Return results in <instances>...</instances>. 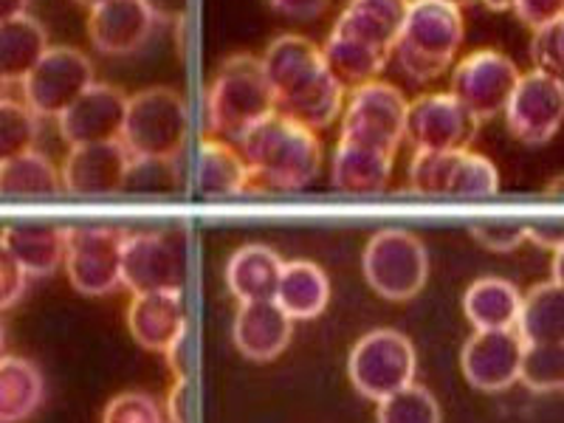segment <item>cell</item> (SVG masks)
<instances>
[{
  "label": "cell",
  "instance_id": "7c38bea8",
  "mask_svg": "<svg viewBox=\"0 0 564 423\" xmlns=\"http://www.w3.org/2000/svg\"><path fill=\"white\" fill-rule=\"evenodd\" d=\"M477 130H480V122L452 97L449 90L423 94V97L412 99L410 110H406L404 139L415 150H430V153L468 150Z\"/></svg>",
  "mask_w": 564,
  "mask_h": 423
},
{
  "label": "cell",
  "instance_id": "60d3db41",
  "mask_svg": "<svg viewBox=\"0 0 564 423\" xmlns=\"http://www.w3.org/2000/svg\"><path fill=\"white\" fill-rule=\"evenodd\" d=\"M468 231L488 251H513L528 240V224L522 220H480L468 226Z\"/></svg>",
  "mask_w": 564,
  "mask_h": 423
},
{
  "label": "cell",
  "instance_id": "603a6c76",
  "mask_svg": "<svg viewBox=\"0 0 564 423\" xmlns=\"http://www.w3.org/2000/svg\"><path fill=\"white\" fill-rule=\"evenodd\" d=\"M29 276H48L65 265V243H68V226L37 224V220H18L9 224L0 235Z\"/></svg>",
  "mask_w": 564,
  "mask_h": 423
},
{
  "label": "cell",
  "instance_id": "8d00e7d4",
  "mask_svg": "<svg viewBox=\"0 0 564 423\" xmlns=\"http://www.w3.org/2000/svg\"><path fill=\"white\" fill-rule=\"evenodd\" d=\"M520 381L533 392L564 390V341L525 345Z\"/></svg>",
  "mask_w": 564,
  "mask_h": 423
},
{
  "label": "cell",
  "instance_id": "484cf974",
  "mask_svg": "<svg viewBox=\"0 0 564 423\" xmlns=\"http://www.w3.org/2000/svg\"><path fill=\"white\" fill-rule=\"evenodd\" d=\"M522 294L502 276H480L463 294V314L475 330H508L517 327Z\"/></svg>",
  "mask_w": 564,
  "mask_h": 423
},
{
  "label": "cell",
  "instance_id": "f5cc1de1",
  "mask_svg": "<svg viewBox=\"0 0 564 423\" xmlns=\"http://www.w3.org/2000/svg\"><path fill=\"white\" fill-rule=\"evenodd\" d=\"M482 7L491 9V12H508V9H513V0H480Z\"/></svg>",
  "mask_w": 564,
  "mask_h": 423
},
{
  "label": "cell",
  "instance_id": "5b68a950",
  "mask_svg": "<svg viewBox=\"0 0 564 423\" xmlns=\"http://www.w3.org/2000/svg\"><path fill=\"white\" fill-rule=\"evenodd\" d=\"M417 352L406 334L395 327L367 330L347 356V379L352 390L367 401H384L392 392L415 381Z\"/></svg>",
  "mask_w": 564,
  "mask_h": 423
},
{
  "label": "cell",
  "instance_id": "74e56055",
  "mask_svg": "<svg viewBox=\"0 0 564 423\" xmlns=\"http://www.w3.org/2000/svg\"><path fill=\"white\" fill-rule=\"evenodd\" d=\"M460 153V150H457ZM457 153H430V150H415L410 161V186L415 195L423 198H446L449 195V181L455 173Z\"/></svg>",
  "mask_w": 564,
  "mask_h": 423
},
{
  "label": "cell",
  "instance_id": "7bdbcfd3",
  "mask_svg": "<svg viewBox=\"0 0 564 423\" xmlns=\"http://www.w3.org/2000/svg\"><path fill=\"white\" fill-rule=\"evenodd\" d=\"M513 12L528 29H542L564 18V0H513Z\"/></svg>",
  "mask_w": 564,
  "mask_h": 423
},
{
  "label": "cell",
  "instance_id": "ba28073f",
  "mask_svg": "<svg viewBox=\"0 0 564 423\" xmlns=\"http://www.w3.org/2000/svg\"><path fill=\"white\" fill-rule=\"evenodd\" d=\"M520 77L522 70L508 54L497 48H477L457 59L452 68L449 94L482 124L494 116L506 113Z\"/></svg>",
  "mask_w": 564,
  "mask_h": 423
},
{
  "label": "cell",
  "instance_id": "5bb4252c",
  "mask_svg": "<svg viewBox=\"0 0 564 423\" xmlns=\"http://www.w3.org/2000/svg\"><path fill=\"white\" fill-rule=\"evenodd\" d=\"M525 339L517 327L475 330L460 350V370L480 392H502L520 381Z\"/></svg>",
  "mask_w": 564,
  "mask_h": 423
},
{
  "label": "cell",
  "instance_id": "44dd1931",
  "mask_svg": "<svg viewBox=\"0 0 564 423\" xmlns=\"http://www.w3.org/2000/svg\"><path fill=\"white\" fill-rule=\"evenodd\" d=\"M395 167V153L361 141L339 139L330 164V184L347 195H376L387 189Z\"/></svg>",
  "mask_w": 564,
  "mask_h": 423
},
{
  "label": "cell",
  "instance_id": "30bf717a",
  "mask_svg": "<svg viewBox=\"0 0 564 423\" xmlns=\"http://www.w3.org/2000/svg\"><path fill=\"white\" fill-rule=\"evenodd\" d=\"M94 83L88 54L74 45H52L23 83V102L40 119H59Z\"/></svg>",
  "mask_w": 564,
  "mask_h": 423
},
{
  "label": "cell",
  "instance_id": "8992f818",
  "mask_svg": "<svg viewBox=\"0 0 564 423\" xmlns=\"http://www.w3.org/2000/svg\"><path fill=\"white\" fill-rule=\"evenodd\" d=\"M361 274L381 300L410 302L430 280V251L410 229H381L361 251Z\"/></svg>",
  "mask_w": 564,
  "mask_h": 423
},
{
  "label": "cell",
  "instance_id": "2e32d148",
  "mask_svg": "<svg viewBox=\"0 0 564 423\" xmlns=\"http://www.w3.org/2000/svg\"><path fill=\"white\" fill-rule=\"evenodd\" d=\"M130 97L122 88L108 83H94L77 102L57 119L59 135L70 148L119 141L124 130Z\"/></svg>",
  "mask_w": 564,
  "mask_h": 423
},
{
  "label": "cell",
  "instance_id": "ac0fdd59",
  "mask_svg": "<svg viewBox=\"0 0 564 423\" xmlns=\"http://www.w3.org/2000/svg\"><path fill=\"white\" fill-rule=\"evenodd\" d=\"M263 63L265 79H269L271 90H274L276 105L294 97L296 90H302L308 83H314L319 74H325L327 65L322 57V45L305 34H280L265 45V52L260 54Z\"/></svg>",
  "mask_w": 564,
  "mask_h": 423
},
{
  "label": "cell",
  "instance_id": "4316f807",
  "mask_svg": "<svg viewBox=\"0 0 564 423\" xmlns=\"http://www.w3.org/2000/svg\"><path fill=\"white\" fill-rule=\"evenodd\" d=\"M274 302L294 322H308L322 316L330 302V280L325 269L311 260H289L282 265Z\"/></svg>",
  "mask_w": 564,
  "mask_h": 423
},
{
  "label": "cell",
  "instance_id": "ee69618b",
  "mask_svg": "<svg viewBox=\"0 0 564 423\" xmlns=\"http://www.w3.org/2000/svg\"><path fill=\"white\" fill-rule=\"evenodd\" d=\"M164 415L167 423H189L193 421V384L189 379H175L164 401Z\"/></svg>",
  "mask_w": 564,
  "mask_h": 423
},
{
  "label": "cell",
  "instance_id": "7dc6e473",
  "mask_svg": "<svg viewBox=\"0 0 564 423\" xmlns=\"http://www.w3.org/2000/svg\"><path fill=\"white\" fill-rule=\"evenodd\" d=\"M164 359H167L175 379H189V376H193V361H189V327H186V334L164 352Z\"/></svg>",
  "mask_w": 564,
  "mask_h": 423
},
{
  "label": "cell",
  "instance_id": "f1b7e54d",
  "mask_svg": "<svg viewBox=\"0 0 564 423\" xmlns=\"http://www.w3.org/2000/svg\"><path fill=\"white\" fill-rule=\"evenodd\" d=\"M45 379L34 361L0 356V423H23L43 406Z\"/></svg>",
  "mask_w": 564,
  "mask_h": 423
},
{
  "label": "cell",
  "instance_id": "f35d334b",
  "mask_svg": "<svg viewBox=\"0 0 564 423\" xmlns=\"http://www.w3.org/2000/svg\"><path fill=\"white\" fill-rule=\"evenodd\" d=\"M102 423H167V415L153 395L128 390L113 395L105 404Z\"/></svg>",
  "mask_w": 564,
  "mask_h": 423
},
{
  "label": "cell",
  "instance_id": "ffe728a7",
  "mask_svg": "<svg viewBox=\"0 0 564 423\" xmlns=\"http://www.w3.org/2000/svg\"><path fill=\"white\" fill-rule=\"evenodd\" d=\"M186 308L181 291L139 294L128 305V330L150 352H164L186 334Z\"/></svg>",
  "mask_w": 564,
  "mask_h": 423
},
{
  "label": "cell",
  "instance_id": "d6a6232c",
  "mask_svg": "<svg viewBox=\"0 0 564 423\" xmlns=\"http://www.w3.org/2000/svg\"><path fill=\"white\" fill-rule=\"evenodd\" d=\"M59 193H65L63 173L37 150L0 164V198H54Z\"/></svg>",
  "mask_w": 564,
  "mask_h": 423
},
{
  "label": "cell",
  "instance_id": "b9f144b4",
  "mask_svg": "<svg viewBox=\"0 0 564 423\" xmlns=\"http://www.w3.org/2000/svg\"><path fill=\"white\" fill-rule=\"evenodd\" d=\"M29 289V271L20 265L18 257L0 240V311L14 308Z\"/></svg>",
  "mask_w": 564,
  "mask_h": 423
},
{
  "label": "cell",
  "instance_id": "c3c4849f",
  "mask_svg": "<svg viewBox=\"0 0 564 423\" xmlns=\"http://www.w3.org/2000/svg\"><path fill=\"white\" fill-rule=\"evenodd\" d=\"M148 9L153 12L155 23H184L186 12H189V0H144Z\"/></svg>",
  "mask_w": 564,
  "mask_h": 423
},
{
  "label": "cell",
  "instance_id": "11a10c76",
  "mask_svg": "<svg viewBox=\"0 0 564 423\" xmlns=\"http://www.w3.org/2000/svg\"><path fill=\"white\" fill-rule=\"evenodd\" d=\"M449 3H455V7H468V3H475V0H449Z\"/></svg>",
  "mask_w": 564,
  "mask_h": 423
},
{
  "label": "cell",
  "instance_id": "83f0119b",
  "mask_svg": "<svg viewBox=\"0 0 564 423\" xmlns=\"http://www.w3.org/2000/svg\"><path fill=\"white\" fill-rule=\"evenodd\" d=\"M48 48H52L48 32L37 18L20 14V18L3 20L0 23V79L7 85H23Z\"/></svg>",
  "mask_w": 564,
  "mask_h": 423
},
{
  "label": "cell",
  "instance_id": "e575fe53",
  "mask_svg": "<svg viewBox=\"0 0 564 423\" xmlns=\"http://www.w3.org/2000/svg\"><path fill=\"white\" fill-rule=\"evenodd\" d=\"M40 135V116L26 102H0V164L34 150Z\"/></svg>",
  "mask_w": 564,
  "mask_h": 423
},
{
  "label": "cell",
  "instance_id": "9c48e42d",
  "mask_svg": "<svg viewBox=\"0 0 564 423\" xmlns=\"http://www.w3.org/2000/svg\"><path fill=\"white\" fill-rule=\"evenodd\" d=\"M406 110H410V99L392 83L372 79V83L359 85L347 97L339 139L361 141V144L398 153V144L404 141Z\"/></svg>",
  "mask_w": 564,
  "mask_h": 423
},
{
  "label": "cell",
  "instance_id": "9f6ffc18",
  "mask_svg": "<svg viewBox=\"0 0 564 423\" xmlns=\"http://www.w3.org/2000/svg\"><path fill=\"white\" fill-rule=\"evenodd\" d=\"M3 341H7V336H3V325H0V356H3Z\"/></svg>",
  "mask_w": 564,
  "mask_h": 423
},
{
  "label": "cell",
  "instance_id": "836d02e7",
  "mask_svg": "<svg viewBox=\"0 0 564 423\" xmlns=\"http://www.w3.org/2000/svg\"><path fill=\"white\" fill-rule=\"evenodd\" d=\"M500 193V173L494 161L471 150L457 153L455 173L449 181V195L446 198H491Z\"/></svg>",
  "mask_w": 564,
  "mask_h": 423
},
{
  "label": "cell",
  "instance_id": "681fc988",
  "mask_svg": "<svg viewBox=\"0 0 564 423\" xmlns=\"http://www.w3.org/2000/svg\"><path fill=\"white\" fill-rule=\"evenodd\" d=\"M29 3L32 0H0V23L20 18V14H29Z\"/></svg>",
  "mask_w": 564,
  "mask_h": 423
},
{
  "label": "cell",
  "instance_id": "6da1fadb",
  "mask_svg": "<svg viewBox=\"0 0 564 423\" xmlns=\"http://www.w3.org/2000/svg\"><path fill=\"white\" fill-rule=\"evenodd\" d=\"M251 173V189L294 193L308 186L322 170L319 135L291 116L269 113L238 139Z\"/></svg>",
  "mask_w": 564,
  "mask_h": 423
},
{
  "label": "cell",
  "instance_id": "4fadbf2b",
  "mask_svg": "<svg viewBox=\"0 0 564 423\" xmlns=\"http://www.w3.org/2000/svg\"><path fill=\"white\" fill-rule=\"evenodd\" d=\"M139 167L128 148L119 141H102V144H79L65 155L63 186L68 195L77 198H105V195L122 193L128 178Z\"/></svg>",
  "mask_w": 564,
  "mask_h": 423
},
{
  "label": "cell",
  "instance_id": "f907efd6",
  "mask_svg": "<svg viewBox=\"0 0 564 423\" xmlns=\"http://www.w3.org/2000/svg\"><path fill=\"white\" fill-rule=\"evenodd\" d=\"M551 271H553V280H556L558 285H564V243L558 246L556 251H553V265H551Z\"/></svg>",
  "mask_w": 564,
  "mask_h": 423
},
{
  "label": "cell",
  "instance_id": "f546056e",
  "mask_svg": "<svg viewBox=\"0 0 564 423\" xmlns=\"http://www.w3.org/2000/svg\"><path fill=\"white\" fill-rule=\"evenodd\" d=\"M322 57H325L327 70L339 79L345 88H359V85L372 83L381 77L392 54L381 52L376 45L361 43L356 37H347L330 29L325 45H322Z\"/></svg>",
  "mask_w": 564,
  "mask_h": 423
},
{
  "label": "cell",
  "instance_id": "d590c367",
  "mask_svg": "<svg viewBox=\"0 0 564 423\" xmlns=\"http://www.w3.org/2000/svg\"><path fill=\"white\" fill-rule=\"evenodd\" d=\"M441 404L426 387L412 381L404 390L392 392L390 398L379 401L376 423H441Z\"/></svg>",
  "mask_w": 564,
  "mask_h": 423
},
{
  "label": "cell",
  "instance_id": "3957f363",
  "mask_svg": "<svg viewBox=\"0 0 564 423\" xmlns=\"http://www.w3.org/2000/svg\"><path fill=\"white\" fill-rule=\"evenodd\" d=\"M276 110V97L260 57L254 54H229L215 68L206 90V130L215 139L238 144L240 135L254 128L260 119Z\"/></svg>",
  "mask_w": 564,
  "mask_h": 423
},
{
  "label": "cell",
  "instance_id": "52a82bcc",
  "mask_svg": "<svg viewBox=\"0 0 564 423\" xmlns=\"http://www.w3.org/2000/svg\"><path fill=\"white\" fill-rule=\"evenodd\" d=\"M128 231L116 226H68L65 271L74 291L108 296L122 285V251Z\"/></svg>",
  "mask_w": 564,
  "mask_h": 423
},
{
  "label": "cell",
  "instance_id": "8fae6325",
  "mask_svg": "<svg viewBox=\"0 0 564 423\" xmlns=\"http://www.w3.org/2000/svg\"><path fill=\"white\" fill-rule=\"evenodd\" d=\"M508 133L528 148L547 144L564 124V83L545 70H525L506 108Z\"/></svg>",
  "mask_w": 564,
  "mask_h": 423
},
{
  "label": "cell",
  "instance_id": "e0dca14e",
  "mask_svg": "<svg viewBox=\"0 0 564 423\" xmlns=\"http://www.w3.org/2000/svg\"><path fill=\"white\" fill-rule=\"evenodd\" d=\"M155 18L144 0H105L88 14V37L108 57H128L148 43Z\"/></svg>",
  "mask_w": 564,
  "mask_h": 423
},
{
  "label": "cell",
  "instance_id": "d4e9b609",
  "mask_svg": "<svg viewBox=\"0 0 564 423\" xmlns=\"http://www.w3.org/2000/svg\"><path fill=\"white\" fill-rule=\"evenodd\" d=\"M195 186L206 198H231L251 189V173L243 153L231 148V141L215 139V135L200 141Z\"/></svg>",
  "mask_w": 564,
  "mask_h": 423
},
{
  "label": "cell",
  "instance_id": "816d5d0a",
  "mask_svg": "<svg viewBox=\"0 0 564 423\" xmlns=\"http://www.w3.org/2000/svg\"><path fill=\"white\" fill-rule=\"evenodd\" d=\"M545 195L547 198H564V175H556L553 181H547Z\"/></svg>",
  "mask_w": 564,
  "mask_h": 423
},
{
  "label": "cell",
  "instance_id": "9a60e30c",
  "mask_svg": "<svg viewBox=\"0 0 564 423\" xmlns=\"http://www.w3.org/2000/svg\"><path fill=\"white\" fill-rule=\"evenodd\" d=\"M122 285L133 296L184 289V260L173 240L159 231L128 235L122 251Z\"/></svg>",
  "mask_w": 564,
  "mask_h": 423
},
{
  "label": "cell",
  "instance_id": "1f68e13d",
  "mask_svg": "<svg viewBox=\"0 0 564 423\" xmlns=\"http://www.w3.org/2000/svg\"><path fill=\"white\" fill-rule=\"evenodd\" d=\"M517 330L525 345H558L564 341V285L556 280L539 282L522 296Z\"/></svg>",
  "mask_w": 564,
  "mask_h": 423
},
{
  "label": "cell",
  "instance_id": "bcb514c9",
  "mask_svg": "<svg viewBox=\"0 0 564 423\" xmlns=\"http://www.w3.org/2000/svg\"><path fill=\"white\" fill-rule=\"evenodd\" d=\"M528 240L539 249L556 251L564 243V220H533L528 224Z\"/></svg>",
  "mask_w": 564,
  "mask_h": 423
},
{
  "label": "cell",
  "instance_id": "277c9868",
  "mask_svg": "<svg viewBox=\"0 0 564 423\" xmlns=\"http://www.w3.org/2000/svg\"><path fill=\"white\" fill-rule=\"evenodd\" d=\"M186 135L189 113L178 90L153 85L130 97L122 144L135 164H173L184 153Z\"/></svg>",
  "mask_w": 564,
  "mask_h": 423
},
{
  "label": "cell",
  "instance_id": "db71d44e",
  "mask_svg": "<svg viewBox=\"0 0 564 423\" xmlns=\"http://www.w3.org/2000/svg\"><path fill=\"white\" fill-rule=\"evenodd\" d=\"M77 3L85 9H94V7H99V3H105V0H77Z\"/></svg>",
  "mask_w": 564,
  "mask_h": 423
},
{
  "label": "cell",
  "instance_id": "7a4b0ae2",
  "mask_svg": "<svg viewBox=\"0 0 564 423\" xmlns=\"http://www.w3.org/2000/svg\"><path fill=\"white\" fill-rule=\"evenodd\" d=\"M466 37L463 9L449 0H412L392 57L412 83H432L455 65Z\"/></svg>",
  "mask_w": 564,
  "mask_h": 423
},
{
  "label": "cell",
  "instance_id": "ab89813d",
  "mask_svg": "<svg viewBox=\"0 0 564 423\" xmlns=\"http://www.w3.org/2000/svg\"><path fill=\"white\" fill-rule=\"evenodd\" d=\"M531 63L533 68L545 70V74L564 83V18L533 32Z\"/></svg>",
  "mask_w": 564,
  "mask_h": 423
},
{
  "label": "cell",
  "instance_id": "cb8c5ba5",
  "mask_svg": "<svg viewBox=\"0 0 564 423\" xmlns=\"http://www.w3.org/2000/svg\"><path fill=\"white\" fill-rule=\"evenodd\" d=\"M285 260L265 243L240 246L226 263V289L238 302L274 300Z\"/></svg>",
  "mask_w": 564,
  "mask_h": 423
},
{
  "label": "cell",
  "instance_id": "7402d4cb",
  "mask_svg": "<svg viewBox=\"0 0 564 423\" xmlns=\"http://www.w3.org/2000/svg\"><path fill=\"white\" fill-rule=\"evenodd\" d=\"M410 3L412 0H347V7L336 18L334 32L392 54L398 34L404 29Z\"/></svg>",
  "mask_w": 564,
  "mask_h": 423
},
{
  "label": "cell",
  "instance_id": "6f0895ef",
  "mask_svg": "<svg viewBox=\"0 0 564 423\" xmlns=\"http://www.w3.org/2000/svg\"><path fill=\"white\" fill-rule=\"evenodd\" d=\"M3 90H7V83H3V79H0V102H3V99H7V97H3Z\"/></svg>",
  "mask_w": 564,
  "mask_h": 423
},
{
  "label": "cell",
  "instance_id": "d6986e66",
  "mask_svg": "<svg viewBox=\"0 0 564 423\" xmlns=\"http://www.w3.org/2000/svg\"><path fill=\"white\" fill-rule=\"evenodd\" d=\"M294 336V319L274 300L240 302L231 322V341L251 361H271L285 352Z\"/></svg>",
  "mask_w": 564,
  "mask_h": 423
},
{
  "label": "cell",
  "instance_id": "4dcf8cb0",
  "mask_svg": "<svg viewBox=\"0 0 564 423\" xmlns=\"http://www.w3.org/2000/svg\"><path fill=\"white\" fill-rule=\"evenodd\" d=\"M345 99V85H341L330 70H325V74H319L314 83H308L302 90H296L294 97H289L285 102L276 105V110L291 116L294 122L305 124V128L314 130V133H319V130L339 122V116L345 113L347 105Z\"/></svg>",
  "mask_w": 564,
  "mask_h": 423
},
{
  "label": "cell",
  "instance_id": "f6af8a7d",
  "mask_svg": "<svg viewBox=\"0 0 564 423\" xmlns=\"http://www.w3.org/2000/svg\"><path fill=\"white\" fill-rule=\"evenodd\" d=\"M269 3L280 14L294 20H316L330 7V0H269Z\"/></svg>",
  "mask_w": 564,
  "mask_h": 423
}]
</instances>
